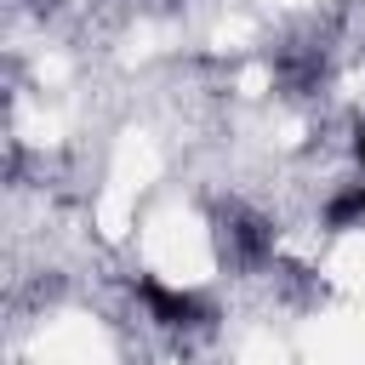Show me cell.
<instances>
[{"label":"cell","mask_w":365,"mask_h":365,"mask_svg":"<svg viewBox=\"0 0 365 365\" xmlns=\"http://www.w3.org/2000/svg\"><path fill=\"white\" fill-rule=\"evenodd\" d=\"M137 297H143L148 319H154V325H165V331H200V325H211V319H217V314H211V302H205L200 291L165 285V279H154V274H143V279H137Z\"/></svg>","instance_id":"2"},{"label":"cell","mask_w":365,"mask_h":365,"mask_svg":"<svg viewBox=\"0 0 365 365\" xmlns=\"http://www.w3.org/2000/svg\"><path fill=\"white\" fill-rule=\"evenodd\" d=\"M325 222H331V228H359V222H365V177L348 182V188H336V194L325 200Z\"/></svg>","instance_id":"3"},{"label":"cell","mask_w":365,"mask_h":365,"mask_svg":"<svg viewBox=\"0 0 365 365\" xmlns=\"http://www.w3.org/2000/svg\"><path fill=\"white\" fill-rule=\"evenodd\" d=\"M29 6H51V0H29Z\"/></svg>","instance_id":"5"},{"label":"cell","mask_w":365,"mask_h":365,"mask_svg":"<svg viewBox=\"0 0 365 365\" xmlns=\"http://www.w3.org/2000/svg\"><path fill=\"white\" fill-rule=\"evenodd\" d=\"M217 251H222L234 268H262V262L274 257V228H268V217H257V211L240 205V200L217 205Z\"/></svg>","instance_id":"1"},{"label":"cell","mask_w":365,"mask_h":365,"mask_svg":"<svg viewBox=\"0 0 365 365\" xmlns=\"http://www.w3.org/2000/svg\"><path fill=\"white\" fill-rule=\"evenodd\" d=\"M354 160H359V171H365V120H359V131H354Z\"/></svg>","instance_id":"4"}]
</instances>
